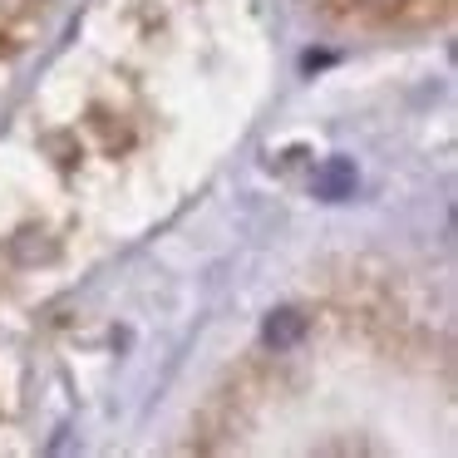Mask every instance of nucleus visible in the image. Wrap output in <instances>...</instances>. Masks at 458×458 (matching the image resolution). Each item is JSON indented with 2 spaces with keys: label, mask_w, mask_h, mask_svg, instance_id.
Segmentation results:
<instances>
[{
  "label": "nucleus",
  "mask_w": 458,
  "mask_h": 458,
  "mask_svg": "<svg viewBox=\"0 0 458 458\" xmlns=\"http://www.w3.org/2000/svg\"><path fill=\"white\" fill-rule=\"evenodd\" d=\"M355 163L350 158H326L320 163V173H316V192L326 202H345V198H355Z\"/></svg>",
  "instance_id": "f257e3e1"
},
{
  "label": "nucleus",
  "mask_w": 458,
  "mask_h": 458,
  "mask_svg": "<svg viewBox=\"0 0 458 458\" xmlns=\"http://www.w3.org/2000/svg\"><path fill=\"white\" fill-rule=\"evenodd\" d=\"M301 335H306V316H301V310H271L267 326H261V340H267L271 350H291Z\"/></svg>",
  "instance_id": "f03ea898"
},
{
  "label": "nucleus",
  "mask_w": 458,
  "mask_h": 458,
  "mask_svg": "<svg viewBox=\"0 0 458 458\" xmlns=\"http://www.w3.org/2000/svg\"><path fill=\"white\" fill-rule=\"evenodd\" d=\"M379 5H389V0H379Z\"/></svg>",
  "instance_id": "7ed1b4c3"
}]
</instances>
